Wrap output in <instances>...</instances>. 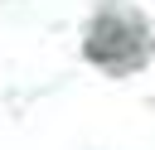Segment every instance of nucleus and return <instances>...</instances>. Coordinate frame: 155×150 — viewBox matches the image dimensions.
I'll use <instances>...</instances> for the list:
<instances>
[{"label": "nucleus", "mask_w": 155, "mask_h": 150, "mask_svg": "<svg viewBox=\"0 0 155 150\" xmlns=\"http://www.w3.org/2000/svg\"><path fill=\"white\" fill-rule=\"evenodd\" d=\"M150 53V34L140 24V15H131L126 5H107L97 10V19L87 24V58L111 68V73H131L136 63H145Z\"/></svg>", "instance_id": "1"}]
</instances>
